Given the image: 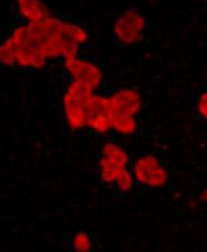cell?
I'll return each instance as SVG.
<instances>
[{
    "label": "cell",
    "instance_id": "1",
    "mask_svg": "<svg viewBox=\"0 0 207 252\" xmlns=\"http://www.w3.org/2000/svg\"><path fill=\"white\" fill-rule=\"evenodd\" d=\"M145 27L144 18L134 10L125 12L115 23V33L122 43L131 44L137 41Z\"/></svg>",
    "mask_w": 207,
    "mask_h": 252
},
{
    "label": "cell",
    "instance_id": "2",
    "mask_svg": "<svg viewBox=\"0 0 207 252\" xmlns=\"http://www.w3.org/2000/svg\"><path fill=\"white\" fill-rule=\"evenodd\" d=\"M65 67L75 81L84 83L92 90H96L101 85L103 78L101 69L91 62L69 58L65 61Z\"/></svg>",
    "mask_w": 207,
    "mask_h": 252
},
{
    "label": "cell",
    "instance_id": "3",
    "mask_svg": "<svg viewBox=\"0 0 207 252\" xmlns=\"http://www.w3.org/2000/svg\"><path fill=\"white\" fill-rule=\"evenodd\" d=\"M111 117H134L141 107L139 94L135 91L124 90L112 95L109 99Z\"/></svg>",
    "mask_w": 207,
    "mask_h": 252
},
{
    "label": "cell",
    "instance_id": "4",
    "mask_svg": "<svg viewBox=\"0 0 207 252\" xmlns=\"http://www.w3.org/2000/svg\"><path fill=\"white\" fill-rule=\"evenodd\" d=\"M87 40V33L81 27L69 23H62L60 31L61 55L65 59L75 58L78 51V44Z\"/></svg>",
    "mask_w": 207,
    "mask_h": 252
},
{
    "label": "cell",
    "instance_id": "5",
    "mask_svg": "<svg viewBox=\"0 0 207 252\" xmlns=\"http://www.w3.org/2000/svg\"><path fill=\"white\" fill-rule=\"evenodd\" d=\"M64 108L70 129L77 130L87 126V114L83 101L76 100L67 93L64 95Z\"/></svg>",
    "mask_w": 207,
    "mask_h": 252
},
{
    "label": "cell",
    "instance_id": "6",
    "mask_svg": "<svg viewBox=\"0 0 207 252\" xmlns=\"http://www.w3.org/2000/svg\"><path fill=\"white\" fill-rule=\"evenodd\" d=\"M21 15L30 22H37L49 17L48 9L40 0H17Z\"/></svg>",
    "mask_w": 207,
    "mask_h": 252
},
{
    "label": "cell",
    "instance_id": "7",
    "mask_svg": "<svg viewBox=\"0 0 207 252\" xmlns=\"http://www.w3.org/2000/svg\"><path fill=\"white\" fill-rule=\"evenodd\" d=\"M158 165H159V160L153 156H147V157L140 158L139 160L136 162L135 175L141 184H147L150 172H151L154 167H157Z\"/></svg>",
    "mask_w": 207,
    "mask_h": 252
},
{
    "label": "cell",
    "instance_id": "8",
    "mask_svg": "<svg viewBox=\"0 0 207 252\" xmlns=\"http://www.w3.org/2000/svg\"><path fill=\"white\" fill-rule=\"evenodd\" d=\"M104 157L109 158L120 167H126L128 163V155L115 143H106L103 148Z\"/></svg>",
    "mask_w": 207,
    "mask_h": 252
},
{
    "label": "cell",
    "instance_id": "9",
    "mask_svg": "<svg viewBox=\"0 0 207 252\" xmlns=\"http://www.w3.org/2000/svg\"><path fill=\"white\" fill-rule=\"evenodd\" d=\"M111 125L117 132L121 134H130L137 128V121L135 117H111Z\"/></svg>",
    "mask_w": 207,
    "mask_h": 252
},
{
    "label": "cell",
    "instance_id": "10",
    "mask_svg": "<svg viewBox=\"0 0 207 252\" xmlns=\"http://www.w3.org/2000/svg\"><path fill=\"white\" fill-rule=\"evenodd\" d=\"M101 167H102V179L106 183H114L116 182L117 175H118L119 171L122 169L116 163L110 161L109 158L104 157L101 160Z\"/></svg>",
    "mask_w": 207,
    "mask_h": 252
},
{
    "label": "cell",
    "instance_id": "11",
    "mask_svg": "<svg viewBox=\"0 0 207 252\" xmlns=\"http://www.w3.org/2000/svg\"><path fill=\"white\" fill-rule=\"evenodd\" d=\"M67 93L76 100L84 101L93 95V90L82 82L74 81L69 85Z\"/></svg>",
    "mask_w": 207,
    "mask_h": 252
},
{
    "label": "cell",
    "instance_id": "12",
    "mask_svg": "<svg viewBox=\"0 0 207 252\" xmlns=\"http://www.w3.org/2000/svg\"><path fill=\"white\" fill-rule=\"evenodd\" d=\"M87 126L95 129L97 132L106 133L112 128L110 115H98L93 117V118L88 119Z\"/></svg>",
    "mask_w": 207,
    "mask_h": 252
},
{
    "label": "cell",
    "instance_id": "13",
    "mask_svg": "<svg viewBox=\"0 0 207 252\" xmlns=\"http://www.w3.org/2000/svg\"><path fill=\"white\" fill-rule=\"evenodd\" d=\"M168 180V172L166 171L164 167L161 166H157L150 172L147 184L151 188H161Z\"/></svg>",
    "mask_w": 207,
    "mask_h": 252
},
{
    "label": "cell",
    "instance_id": "14",
    "mask_svg": "<svg viewBox=\"0 0 207 252\" xmlns=\"http://www.w3.org/2000/svg\"><path fill=\"white\" fill-rule=\"evenodd\" d=\"M0 63L3 65H13L16 63V50L8 40L0 45Z\"/></svg>",
    "mask_w": 207,
    "mask_h": 252
},
{
    "label": "cell",
    "instance_id": "15",
    "mask_svg": "<svg viewBox=\"0 0 207 252\" xmlns=\"http://www.w3.org/2000/svg\"><path fill=\"white\" fill-rule=\"evenodd\" d=\"M116 182L122 192H128V190L133 189L134 177L128 170H126V167H122V169L119 171L118 175H117Z\"/></svg>",
    "mask_w": 207,
    "mask_h": 252
},
{
    "label": "cell",
    "instance_id": "16",
    "mask_svg": "<svg viewBox=\"0 0 207 252\" xmlns=\"http://www.w3.org/2000/svg\"><path fill=\"white\" fill-rule=\"evenodd\" d=\"M73 247L75 250L81 251V252H86L91 250L92 242L89 240V237L87 233L83 231L77 232L73 239Z\"/></svg>",
    "mask_w": 207,
    "mask_h": 252
},
{
    "label": "cell",
    "instance_id": "17",
    "mask_svg": "<svg viewBox=\"0 0 207 252\" xmlns=\"http://www.w3.org/2000/svg\"><path fill=\"white\" fill-rule=\"evenodd\" d=\"M199 111L200 114L202 115V117H205L207 116V94L204 93L203 95H202L201 99L199 101Z\"/></svg>",
    "mask_w": 207,
    "mask_h": 252
}]
</instances>
